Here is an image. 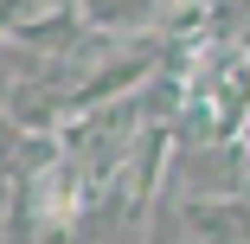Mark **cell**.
Wrapping results in <instances>:
<instances>
[{
    "label": "cell",
    "instance_id": "6da1fadb",
    "mask_svg": "<svg viewBox=\"0 0 250 244\" xmlns=\"http://www.w3.org/2000/svg\"><path fill=\"white\" fill-rule=\"evenodd\" d=\"M180 225L199 244H250V180L218 200H180Z\"/></svg>",
    "mask_w": 250,
    "mask_h": 244
},
{
    "label": "cell",
    "instance_id": "7a4b0ae2",
    "mask_svg": "<svg viewBox=\"0 0 250 244\" xmlns=\"http://www.w3.org/2000/svg\"><path fill=\"white\" fill-rule=\"evenodd\" d=\"M147 20H154V0H83L77 26L96 39H147Z\"/></svg>",
    "mask_w": 250,
    "mask_h": 244
},
{
    "label": "cell",
    "instance_id": "3957f363",
    "mask_svg": "<svg viewBox=\"0 0 250 244\" xmlns=\"http://www.w3.org/2000/svg\"><path fill=\"white\" fill-rule=\"evenodd\" d=\"M147 244H199V238L180 225V200H173V193H161V200L147 206Z\"/></svg>",
    "mask_w": 250,
    "mask_h": 244
},
{
    "label": "cell",
    "instance_id": "277c9868",
    "mask_svg": "<svg viewBox=\"0 0 250 244\" xmlns=\"http://www.w3.org/2000/svg\"><path fill=\"white\" fill-rule=\"evenodd\" d=\"M237 161H244V180H250V122L237 129Z\"/></svg>",
    "mask_w": 250,
    "mask_h": 244
}]
</instances>
